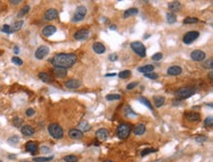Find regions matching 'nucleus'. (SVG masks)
<instances>
[{
    "label": "nucleus",
    "instance_id": "f257e3e1",
    "mask_svg": "<svg viewBox=\"0 0 213 162\" xmlns=\"http://www.w3.org/2000/svg\"><path fill=\"white\" fill-rule=\"evenodd\" d=\"M77 60H78V57L74 53H59L56 54L51 59V63L54 65V67L67 69V68L74 66Z\"/></svg>",
    "mask_w": 213,
    "mask_h": 162
},
{
    "label": "nucleus",
    "instance_id": "f03ea898",
    "mask_svg": "<svg viewBox=\"0 0 213 162\" xmlns=\"http://www.w3.org/2000/svg\"><path fill=\"white\" fill-rule=\"evenodd\" d=\"M48 133L51 137L56 138V140H60V138H62L63 136H64L63 129L61 128V126H59L56 123L50 124V125L48 126Z\"/></svg>",
    "mask_w": 213,
    "mask_h": 162
},
{
    "label": "nucleus",
    "instance_id": "7ed1b4c3",
    "mask_svg": "<svg viewBox=\"0 0 213 162\" xmlns=\"http://www.w3.org/2000/svg\"><path fill=\"white\" fill-rule=\"evenodd\" d=\"M196 92V90L195 88H189V86H187V88H182L180 90H177L176 92V96L180 99H187V98L191 97V95H193Z\"/></svg>",
    "mask_w": 213,
    "mask_h": 162
},
{
    "label": "nucleus",
    "instance_id": "20e7f679",
    "mask_svg": "<svg viewBox=\"0 0 213 162\" xmlns=\"http://www.w3.org/2000/svg\"><path fill=\"white\" fill-rule=\"evenodd\" d=\"M131 47L135 51L140 57H146V49L144 45L140 41H134L131 43Z\"/></svg>",
    "mask_w": 213,
    "mask_h": 162
},
{
    "label": "nucleus",
    "instance_id": "39448f33",
    "mask_svg": "<svg viewBox=\"0 0 213 162\" xmlns=\"http://www.w3.org/2000/svg\"><path fill=\"white\" fill-rule=\"evenodd\" d=\"M131 133V126L129 124H120L117 128V135L120 138H127Z\"/></svg>",
    "mask_w": 213,
    "mask_h": 162
},
{
    "label": "nucleus",
    "instance_id": "423d86ee",
    "mask_svg": "<svg viewBox=\"0 0 213 162\" xmlns=\"http://www.w3.org/2000/svg\"><path fill=\"white\" fill-rule=\"evenodd\" d=\"M86 15V8L85 6H78L76 9V12L74 14L73 21L74 22H80L82 21Z\"/></svg>",
    "mask_w": 213,
    "mask_h": 162
},
{
    "label": "nucleus",
    "instance_id": "0eeeda50",
    "mask_svg": "<svg viewBox=\"0 0 213 162\" xmlns=\"http://www.w3.org/2000/svg\"><path fill=\"white\" fill-rule=\"evenodd\" d=\"M200 36V32L196 30H191L188 32L183 37V41L186 44H191V42H193L195 39H197V37Z\"/></svg>",
    "mask_w": 213,
    "mask_h": 162
},
{
    "label": "nucleus",
    "instance_id": "6e6552de",
    "mask_svg": "<svg viewBox=\"0 0 213 162\" xmlns=\"http://www.w3.org/2000/svg\"><path fill=\"white\" fill-rule=\"evenodd\" d=\"M48 53H49V48L47 46L41 45L36 49V53H34V56H36V59L41 60V59H43V58H45L46 56L48 55Z\"/></svg>",
    "mask_w": 213,
    "mask_h": 162
},
{
    "label": "nucleus",
    "instance_id": "1a4fd4ad",
    "mask_svg": "<svg viewBox=\"0 0 213 162\" xmlns=\"http://www.w3.org/2000/svg\"><path fill=\"white\" fill-rule=\"evenodd\" d=\"M205 57H206V54L201 50H195L191 53V58L196 62H201L205 59Z\"/></svg>",
    "mask_w": 213,
    "mask_h": 162
},
{
    "label": "nucleus",
    "instance_id": "9d476101",
    "mask_svg": "<svg viewBox=\"0 0 213 162\" xmlns=\"http://www.w3.org/2000/svg\"><path fill=\"white\" fill-rule=\"evenodd\" d=\"M88 34H90V30L88 29H83V30H80L78 32L75 34V39H77V41H86V38H88Z\"/></svg>",
    "mask_w": 213,
    "mask_h": 162
},
{
    "label": "nucleus",
    "instance_id": "9b49d317",
    "mask_svg": "<svg viewBox=\"0 0 213 162\" xmlns=\"http://www.w3.org/2000/svg\"><path fill=\"white\" fill-rule=\"evenodd\" d=\"M58 17V12L55 9H48L44 14V19L46 21H53Z\"/></svg>",
    "mask_w": 213,
    "mask_h": 162
},
{
    "label": "nucleus",
    "instance_id": "f8f14e48",
    "mask_svg": "<svg viewBox=\"0 0 213 162\" xmlns=\"http://www.w3.org/2000/svg\"><path fill=\"white\" fill-rule=\"evenodd\" d=\"M65 86H66L67 88H70V90H76V88H78L81 86V82L78 81V80H76V79L69 80V81L66 82Z\"/></svg>",
    "mask_w": 213,
    "mask_h": 162
},
{
    "label": "nucleus",
    "instance_id": "ddd939ff",
    "mask_svg": "<svg viewBox=\"0 0 213 162\" xmlns=\"http://www.w3.org/2000/svg\"><path fill=\"white\" fill-rule=\"evenodd\" d=\"M108 136H109V132L106 129H99L96 132V138L100 140V142L106 140L107 138H108Z\"/></svg>",
    "mask_w": 213,
    "mask_h": 162
},
{
    "label": "nucleus",
    "instance_id": "4468645a",
    "mask_svg": "<svg viewBox=\"0 0 213 162\" xmlns=\"http://www.w3.org/2000/svg\"><path fill=\"white\" fill-rule=\"evenodd\" d=\"M52 72L54 74V76L57 77V78H65L67 76V69H64V68L54 67Z\"/></svg>",
    "mask_w": 213,
    "mask_h": 162
},
{
    "label": "nucleus",
    "instance_id": "2eb2a0df",
    "mask_svg": "<svg viewBox=\"0 0 213 162\" xmlns=\"http://www.w3.org/2000/svg\"><path fill=\"white\" fill-rule=\"evenodd\" d=\"M56 30H57V29L54 27V26H46L45 28L42 30V34L44 36L46 37H49L51 36H53V34L56 32Z\"/></svg>",
    "mask_w": 213,
    "mask_h": 162
},
{
    "label": "nucleus",
    "instance_id": "dca6fc26",
    "mask_svg": "<svg viewBox=\"0 0 213 162\" xmlns=\"http://www.w3.org/2000/svg\"><path fill=\"white\" fill-rule=\"evenodd\" d=\"M168 8H169V10L171 12H173V14L176 13V12H179L180 10L182 9V4L180 3L179 1H173V2H170L169 4H168Z\"/></svg>",
    "mask_w": 213,
    "mask_h": 162
},
{
    "label": "nucleus",
    "instance_id": "f3484780",
    "mask_svg": "<svg viewBox=\"0 0 213 162\" xmlns=\"http://www.w3.org/2000/svg\"><path fill=\"white\" fill-rule=\"evenodd\" d=\"M21 132L26 137H32L34 134V129L30 125H25L21 128Z\"/></svg>",
    "mask_w": 213,
    "mask_h": 162
},
{
    "label": "nucleus",
    "instance_id": "a211bd4d",
    "mask_svg": "<svg viewBox=\"0 0 213 162\" xmlns=\"http://www.w3.org/2000/svg\"><path fill=\"white\" fill-rule=\"evenodd\" d=\"M182 72L183 69L180 66H172L167 70V74L170 76H179L180 74H182Z\"/></svg>",
    "mask_w": 213,
    "mask_h": 162
},
{
    "label": "nucleus",
    "instance_id": "6ab92c4d",
    "mask_svg": "<svg viewBox=\"0 0 213 162\" xmlns=\"http://www.w3.org/2000/svg\"><path fill=\"white\" fill-rule=\"evenodd\" d=\"M26 148H27L28 151L30 152V154H36L37 152V149H38V147H37V144L34 142H27V144H26Z\"/></svg>",
    "mask_w": 213,
    "mask_h": 162
},
{
    "label": "nucleus",
    "instance_id": "aec40b11",
    "mask_svg": "<svg viewBox=\"0 0 213 162\" xmlns=\"http://www.w3.org/2000/svg\"><path fill=\"white\" fill-rule=\"evenodd\" d=\"M69 137L73 140H80L83 138V133L78 129H72L69 131Z\"/></svg>",
    "mask_w": 213,
    "mask_h": 162
},
{
    "label": "nucleus",
    "instance_id": "412c9836",
    "mask_svg": "<svg viewBox=\"0 0 213 162\" xmlns=\"http://www.w3.org/2000/svg\"><path fill=\"white\" fill-rule=\"evenodd\" d=\"M92 49L95 53L97 54H102L105 52V46L101 42H94L92 45Z\"/></svg>",
    "mask_w": 213,
    "mask_h": 162
},
{
    "label": "nucleus",
    "instance_id": "4be33fe9",
    "mask_svg": "<svg viewBox=\"0 0 213 162\" xmlns=\"http://www.w3.org/2000/svg\"><path fill=\"white\" fill-rule=\"evenodd\" d=\"M186 118L188 119L189 121H193V122H197L200 120V115L196 112H189V113L186 114Z\"/></svg>",
    "mask_w": 213,
    "mask_h": 162
},
{
    "label": "nucleus",
    "instance_id": "5701e85b",
    "mask_svg": "<svg viewBox=\"0 0 213 162\" xmlns=\"http://www.w3.org/2000/svg\"><path fill=\"white\" fill-rule=\"evenodd\" d=\"M144 132H146V126L144 124H138V125L135 126L134 128V133L137 136H142L144 135Z\"/></svg>",
    "mask_w": 213,
    "mask_h": 162
},
{
    "label": "nucleus",
    "instance_id": "b1692460",
    "mask_svg": "<svg viewBox=\"0 0 213 162\" xmlns=\"http://www.w3.org/2000/svg\"><path fill=\"white\" fill-rule=\"evenodd\" d=\"M154 70L153 65H146V66H142L139 68V72L142 73V74H148V73H152Z\"/></svg>",
    "mask_w": 213,
    "mask_h": 162
},
{
    "label": "nucleus",
    "instance_id": "393cba45",
    "mask_svg": "<svg viewBox=\"0 0 213 162\" xmlns=\"http://www.w3.org/2000/svg\"><path fill=\"white\" fill-rule=\"evenodd\" d=\"M153 102H154V105H155L157 108H159V107H161L163 104H164L165 98L163 97V96H154V97H153Z\"/></svg>",
    "mask_w": 213,
    "mask_h": 162
},
{
    "label": "nucleus",
    "instance_id": "a878e982",
    "mask_svg": "<svg viewBox=\"0 0 213 162\" xmlns=\"http://www.w3.org/2000/svg\"><path fill=\"white\" fill-rule=\"evenodd\" d=\"M90 129V125L86 121H81V122H80V124H79V130L81 131L82 133L88 132Z\"/></svg>",
    "mask_w": 213,
    "mask_h": 162
},
{
    "label": "nucleus",
    "instance_id": "bb28decb",
    "mask_svg": "<svg viewBox=\"0 0 213 162\" xmlns=\"http://www.w3.org/2000/svg\"><path fill=\"white\" fill-rule=\"evenodd\" d=\"M38 78L41 80L44 83H51V81H52V79H51V77L49 76L47 73L45 72H41L38 74Z\"/></svg>",
    "mask_w": 213,
    "mask_h": 162
},
{
    "label": "nucleus",
    "instance_id": "cd10ccee",
    "mask_svg": "<svg viewBox=\"0 0 213 162\" xmlns=\"http://www.w3.org/2000/svg\"><path fill=\"white\" fill-rule=\"evenodd\" d=\"M139 13V10L137 8H130L128 9L127 11H125L124 13V18H129V17H132V16H135L137 14Z\"/></svg>",
    "mask_w": 213,
    "mask_h": 162
},
{
    "label": "nucleus",
    "instance_id": "c85d7f7f",
    "mask_svg": "<svg viewBox=\"0 0 213 162\" xmlns=\"http://www.w3.org/2000/svg\"><path fill=\"white\" fill-rule=\"evenodd\" d=\"M23 24H24V22H23V21H18V22L14 23L13 26H10V27H11V32H15L20 30L21 29H22Z\"/></svg>",
    "mask_w": 213,
    "mask_h": 162
},
{
    "label": "nucleus",
    "instance_id": "c756f323",
    "mask_svg": "<svg viewBox=\"0 0 213 162\" xmlns=\"http://www.w3.org/2000/svg\"><path fill=\"white\" fill-rule=\"evenodd\" d=\"M166 20H167V22L169 23V24H175L177 21V17L175 16V14L173 13H168L167 15H166Z\"/></svg>",
    "mask_w": 213,
    "mask_h": 162
},
{
    "label": "nucleus",
    "instance_id": "7c9ffc66",
    "mask_svg": "<svg viewBox=\"0 0 213 162\" xmlns=\"http://www.w3.org/2000/svg\"><path fill=\"white\" fill-rule=\"evenodd\" d=\"M124 112H125V116L128 117V118H133V117H137L138 116L137 113H135V112L129 107H125Z\"/></svg>",
    "mask_w": 213,
    "mask_h": 162
},
{
    "label": "nucleus",
    "instance_id": "2f4dec72",
    "mask_svg": "<svg viewBox=\"0 0 213 162\" xmlns=\"http://www.w3.org/2000/svg\"><path fill=\"white\" fill-rule=\"evenodd\" d=\"M197 22H198V19L195 18V17H187L184 21H183V23H184L185 25L195 24V23H197Z\"/></svg>",
    "mask_w": 213,
    "mask_h": 162
},
{
    "label": "nucleus",
    "instance_id": "473e14b6",
    "mask_svg": "<svg viewBox=\"0 0 213 162\" xmlns=\"http://www.w3.org/2000/svg\"><path fill=\"white\" fill-rule=\"evenodd\" d=\"M139 100H140V102L142 103V104H144V105H146V106L148 107L149 109L151 110V111H153V110H152V105H151V103L149 102V100L147 99V98L144 97V96H140V97L139 98Z\"/></svg>",
    "mask_w": 213,
    "mask_h": 162
},
{
    "label": "nucleus",
    "instance_id": "72a5a7b5",
    "mask_svg": "<svg viewBox=\"0 0 213 162\" xmlns=\"http://www.w3.org/2000/svg\"><path fill=\"white\" fill-rule=\"evenodd\" d=\"M131 74H132V73H131L130 70H124V71H122L121 73H119L118 76L120 79H127L131 76Z\"/></svg>",
    "mask_w": 213,
    "mask_h": 162
},
{
    "label": "nucleus",
    "instance_id": "f704fd0d",
    "mask_svg": "<svg viewBox=\"0 0 213 162\" xmlns=\"http://www.w3.org/2000/svg\"><path fill=\"white\" fill-rule=\"evenodd\" d=\"M106 99L109 100V101H111V100H119L121 99V95H118V93H111V95H106Z\"/></svg>",
    "mask_w": 213,
    "mask_h": 162
},
{
    "label": "nucleus",
    "instance_id": "c9c22d12",
    "mask_svg": "<svg viewBox=\"0 0 213 162\" xmlns=\"http://www.w3.org/2000/svg\"><path fill=\"white\" fill-rule=\"evenodd\" d=\"M64 160L65 162H78V157L70 154V155H67L64 157Z\"/></svg>",
    "mask_w": 213,
    "mask_h": 162
},
{
    "label": "nucleus",
    "instance_id": "e433bc0d",
    "mask_svg": "<svg viewBox=\"0 0 213 162\" xmlns=\"http://www.w3.org/2000/svg\"><path fill=\"white\" fill-rule=\"evenodd\" d=\"M53 159V156L50 157H36L34 158V162H46V161H50Z\"/></svg>",
    "mask_w": 213,
    "mask_h": 162
},
{
    "label": "nucleus",
    "instance_id": "4c0bfd02",
    "mask_svg": "<svg viewBox=\"0 0 213 162\" xmlns=\"http://www.w3.org/2000/svg\"><path fill=\"white\" fill-rule=\"evenodd\" d=\"M202 67L205 68V69H212L213 67V60L210 58L207 61H205L204 63H202Z\"/></svg>",
    "mask_w": 213,
    "mask_h": 162
},
{
    "label": "nucleus",
    "instance_id": "58836bf2",
    "mask_svg": "<svg viewBox=\"0 0 213 162\" xmlns=\"http://www.w3.org/2000/svg\"><path fill=\"white\" fill-rule=\"evenodd\" d=\"M23 119H21L20 117H15V118L13 119V124L15 127H17V128H19V127H21L23 125Z\"/></svg>",
    "mask_w": 213,
    "mask_h": 162
},
{
    "label": "nucleus",
    "instance_id": "ea45409f",
    "mask_svg": "<svg viewBox=\"0 0 213 162\" xmlns=\"http://www.w3.org/2000/svg\"><path fill=\"white\" fill-rule=\"evenodd\" d=\"M29 11H30V6H25V7H23V8L21 9L20 12H19V14H18V17H19V18L23 17V16H25L26 14L29 12Z\"/></svg>",
    "mask_w": 213,
    "mask_h": 162
},
{
    "label": "nucleus",
    "instance_id": "a19ab883",
    "mask_svg": "<svg viewBox=\"0 0 213 162\" xmlns=\"http://www.w3.org/2000/svg\"><path fill=\"white\" fill-rule=\"evenodd\" d=\"M144 77L149 80H156L158 78V75L156 73L152 72V73H148V74H144Z\"/></svg>",
    "mask_w": 213,
    "mask_h": 162
},
{
    "label": "nucleus",
    "instance_id": "79ce46f5",
    "mask_svg": "<svg viewBox=\"0 0 213 162\" xmlns=\"http://www.w3.org/2000/svg\"><path fill=\"white\" fill-rule=\"evenodd\" d=\"M18 142H19V138L17 137V136H13V137H11L10 138H8V142L10 144L15 145V144H18Z\"/></svg>",
    "mask_w": 213,
    "mask_h": 162
},
{
    "label": "nucleus",
    "instance_id": "37998d69",
    "mask_svg": "<svg viewBox=\"0 0 213 162\" xmlns=\"http://www.w3.org/2000/svg\"><path fill=\"white\" fill-rule=\"evenodd\" d=\"M212 125H213V118L211 116L207 117V118L204 120V126L205 127H212Z\"/></svg>",
    "mask_w": 213,
    "mask_h": 162
},
{
    "label": "nucleus",
    "instance_id": "c03bdc74",
    "mask_svg": "<svg viewBox=\"0 0 213 162\" xmlns=\"http://www.w3.org/2000/svg\"><path fill=\"white\" fill-rule=\"evenodd\" d=\"M155 151H156V149H154V148H146V149L142 150V153H140V155L144 156V155H147V154L151 153V152H155Z\"/></svg>",
    "mask_w": 213,
    "mask_h": 162
},
{
    "label": "nucleus",
    "instance_id": "a18cd8bd",
    "mask_svg": "<svg viewBox=\"0 0 213 162\" xmlns=\"http://www.w3.org/2000/svg\"><path fill=\"white\" fill-rule=\"evenodd\" d=\"M151 58H152V60H154V61H159L163 58V54L160 53V52H157V53L153 54Z\"/></svg>",
    "mask_w": 213,
    "mask_h": 162
},
{
    "label": "nucleus",
    "instance_id": "49530a36",
    "mask_svg": "<svg viewBox=\"0 0 213 162\" xmlns=\"http://www.w3.org/2000/svg\"><path fill=\"white\" fill-rule=\"evenodd\" d=\"M12 62L14 63V64L18 65V66H22L23 65V60L20 59L19 57H17V56H15V57L12 58Z\"/></svg>",
    "mask_w": 213,
    "mask_h": 162
},
{
    "label": "nucleus",
    "instance_id": "de8ad7c7",
    "mask_svg": "<svg viewBox=\"0 0 213 162\" xmlns=\"http://www.w3.org/2000/svg\"><path fill=\"white\" fill-rule=\"evenodd\" d=\"M2 32L5 34H11V27L9 25H4L2 27Z\"/></svg>",
    "mask_w": 213,
    "mask_h": 162
},
{
    "label": "nucleus",
    "instance_id": "09e8293b",
    "mask_svg": "<svg viewBox=\"0 0 213 162\" xmlns=\"http://www.w3.org/2000/svg\"><path fill=\"white\" fill-rule=\"evenodd\" d=\"M195 140L197 142H206L207 140V138L206 137H202V136H200V137H196L195 138Z\"/></svg>",
    "mask_w": 213,
    "mask_h": 162
},
{
    "label": "nucleus",
    "instance_id": "8fccbe9b",
    "mask_svg": "<svg viewBox=\"0 0 213 162\" xmlns=\"http://www.w3.org/2000/svg\"><path fill=\"white\" fill-rule=\"evenodd\" d=\"M34 114V110L32 109V108H29V109L26 111V115H27V116H29V117L32 116Z\"/></svg>",
    "mask_w": 213,
    "mask_h": 162
},
{
    "label": "nucleus",
    "instance_id": "3c124183",
    "mask_svg": "<svg viewBox=\"0 0 213 162\" xmlns=\"http://www.w3.org/2000/svg\"><path fill=\"white\" fill-rule=\"evenodd\" d=\"M40 151L42 152V153H48V152L50 151V148H49L48 146H41Z\"/></svg>",
    "mask_w": 213,
    "mask_h": 162
},
{
    "label": "nucleus",
    "instance_id": "603ef678",
    "mask_svg": "<svg viewBox=\"0 0 213 162\" xmlns=\"http://www.w3.org/2000/svg\"><path fill=\"white\" fill-rule=\"evenodd\" d=\"M138 86V83H131V84H129L128 86H127V90H133V88H135V86Z\"/></svg>",
    "mask_w": 213,
    "mask_h": 162
},
{
    "label": "nucleus",
    "instance_id": "864d4df0",
    "mask_svg": "<svg viewBox=\"0 0 213 162\" xmlns=\"http://www.w3.org/2000/svg\"><path fill=\"white\" fill-rule=\"evenodd\" d=\"M118 59V56H117V54H110L109 55V60L110 61H116Z\"/></svg>",
    "mask_w": 213,
    "mask_h": 162
},
{
    "label": "nucleus",
    "instance_id": "5fc2aeb1",
    "mask_svg": "<svg viewBox=\"0 0 213 162\" xmlns=\"http://www.w3.org/2000/svg\"><path fill=\"white\" fill-rule=\"evenodd\" d=\"M21 2H22V1H21V0H11V1H10V3L15 4V5H16V4H19V3H21Z\"/></svg>",
    "mask_w": 213,
    "mask_h": 162
},
{
    "label": "nucleus",
    "instance_id": "6e6d98bb",
    "mask_svg": "<svg viewBox=\"0 0 213 162\" xmlns=\"http://www.w3.org/2000/svg\"><path fill=\"white\" fill-rule=\"evenodd\" d=\"M105 76H106V77H115L116 74H115V73H114V74H106Z\"/></svg>",
    "mask_w": 213,
    "mask_h": 162
},
{
    "label": "nucleus",
    "instance_id": "4d7b16f0",
    "mask_svg": "<svg viewBox=\"0 0 213 162\" xmlns=\"http://www.w3.org/2000/svg\"><path fill=\"white\" fill-rule=\"evenodd\" d=\"M110 30H116V26H111V27H110Z\"/></svg>",
    "mask_w": 213,
    "mask_h": 162
},
{
    "label": "nucleus",
    "instance_id": "13d9d810",
    "mask_svg": "<svg viewBox=\"0 0 213 162\" xmlns=\"http://www.w3.org/2000/svg\"><path fill=\"white\" fill-rule=\"evenodd\" d=\"M209 79L212 81V72H210V73H209Z\"/></svg>",
    "mask_w": 213,
    "mask_h": 162
},
{
    "label": "nucleus",
    "instance_id": "bf43d9fd",
    "mask_svg": "<svg viewBox=\"0 0 213 162\" xmlns=\"http://www.w3.org/2000/svg\"><path fill=\"white\" fill-rule=\"evenodd\" d=\"M15 52H16V53H18V52H19V49H18L17 47L15 48Z\"/></svg>",
    "mask_w": 213,
    "mask_h": 162
},
{
    "label": "nucleus",
    "instance_id": "052dcab7",
    "mask_svg": "<svg viewBox=\"0 0 213 162\" xmlns=\"http://www.w3.org/2000/svg\"><path fill=\"white\" fill-rule=\"evenodd\" d=\"M104 162H113V161H111V160H106V161H104Z\"/></svg>",
    "mask_w": 213,
    "mask_h": 162
},
{
    "label": "nucleus",
    "instance_id": "680f3d73",
    "mask_svg": "<svg viewBox=\"0 0 213 162\" xmlns=\"http://www.w3.org/2000/svg\"><path fill=\"white\" fill-rule=\"evenodd\" d=\"M0 162H2V161H1V160H0Z\"/></svg>",
    "mask_w": 213,
    "mask_h": 162
},
{
    "label": "nucleus",
    "instance_id": "e2e57ef3",
    "mask_svg": "<svg viewBox=\"0 0 213 162\" xmlns=\"http://www.w3.org/2000/svg\"><path fill=\"white\" fill-rule=\"evenodd\" d=\"M25 162H27V161H25Z\"/></svg>",
    "mask_w": 213,
    "mask_h": 162
}]
</instances>
